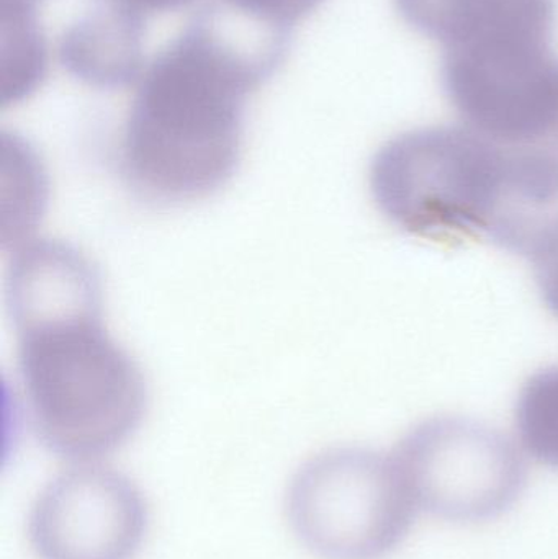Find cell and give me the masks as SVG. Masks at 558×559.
Masks as SVG:
<instances>
[{"instance_id":"cell-1","label":"cell","mask_w":558,"mask_h":559,"mask_svg":"<svg viewBox=\"0 0 558 559\" xmlns=\"http://www.w3.org/2000/svg\"><path fill=\"white\" fill-rule=\"evenodd\" d=\"M222 7L202 10L141 75L120 146L130 189L159 205L218 192L241 159L249 94L274 74L290 33Z\"/></svg>"},{"instance_id":"cell-2","label":"cell","mask_w":558,"mask_h":559,"mask_svg":"<svg viewBox=\"0 0 558 559\" xmlns=\"http://www.w3.org/2000/svg\"><path fill=\"white\" fill-rule=\"evenodd\" d=\"M370 189L396 228L432 241L485 236L523 254L543 222L518 202L497 151L465 127L422 128L393 138L373 157Z\"/></svg>"},{"instance_id":"cell-3","label":"cell","mask_w":558,"mask_h":559,"mask_svg":"<svg viewBox=\"0 0 558 559\" xmlns=\"http://www.w3.org/2000/svg\"><path fill=\"white\" fill-rule=\"evenodd\" d=\"M15 331L26 416L43 445L87 462L136 432L146 413V381L108 337L102 314L48 319Z\"/></svg>"},{"instance_id":"cell-4","label":"cell","mask_w":558,"mask_h":559,"mask_svg":"<svg viewBox=\"0 0 558 559\" xmlns=\"http://www.w3.org/2000/svg\"><path fill=\"white\" fill-rule=\"evenodd\" d=\"M442 87L464 127L507 166L531 215L558 202V56L553 39L444 49Z\"/></svg>"},{"instance_id":"cell-5","label":"cell","mask_w":558,"mask_h":559,"mask_svg":"<svg viewBox=\"0 0 558 559\" xmlns=\"http://www.w3.org/2000/svg\"><path fill=\"white\" fill-rule=\"evenodd\" d=\"M418 509L392 456L337 449L305 463L287 496L288 521L323 559H380L402 544Z\"/></svg>"},{"instance_id":"cell-6","label":"cell","mask_w":558,"mask_h":559,"mask_svg":"<svg viewBox=\"0 0 558 559\" xmlns=\"http://www.w3.org/2000/svg\"><path fill=\"white\" fill-rule=\"evenodd\" d=\"M418 508L454 522H482L511 508L527 481L518 447L494 427L436 417L412 430L392 455Z\"/></svg>"},{"instance_id":"cell-7","label":"cell","mask_w":558,"mask_h":559,"mask_svg":"<svg viewBox=\"0 0 558 559\" xmlns=\"http://www.w3.org/2000/svg\"><path fill=\"white\" fill-rule=\"evenodd\" d=\"M136 486L115 469L82 465L52 479L29 512V542L41 559H130L146 534Z\"/></svg>"},{"instance_id":"cell-8","label":"cell","mask_w":558,"mask_h":559,"mask_svg":"<svg viewBox=\"0 0 558 559\" xmlns=\"http://www.w3.org/2000/svg\"><path fill=\"white\" fill-rule=\"evenodd\" d=\"M97 267L64 242L38 239L13 255L7 278V306L13 325L66 316L102 312Z\"/></svg>"},{"instance_id":"cell-9","label":"cell","mask_w":558,"mask_h":559,"mask_svg":"<svg viewBox=\"0 0 558 559\" xmlns=\"http://www.w3.org/2000/svg\"><path fill=\"white\" fill-rule=\"evenodd\" d=\"M403 19L444 49L504 38H553L554 0H396Z\"/></svg>"},{"instance_id":"cell-10","label":"cell","mask_w":558,"mask_h":559,"mask_svg":"<svg viewBox=\"0 0 558 559\" xmlns=\"http://www.w3.org/2000/svg\"><path fill=\"white\" fill-rule=\"evenodd\" d=\"M141 13L102 0L68 26L59 43L62 68L91 87L120 88L136 81L143 64Z\"/></svg>"},{"instance_id":"cell-11","label":"cell","mask_w":558,"mask_h":559,"mask_svg":"<svg viewBox=\"0 0 558 559\" xmlns=\"http://www.w3.org/2000/svg\"><path fill=\"white\" fill-rule=\"evenodd\" d=\"M45 36L36 10L2 3V105L32 95L46 75Z\"/></svg>"},{"instance_id":"cell-12","label":"cell","mask_w":558,"mask_h":559,"mask_svg":"<svg viewBox=\"0 0 558 559\" xmlns=\"http://www.w3.org/2000/svg\"><path fill=\"white\" fill-rule=\"evenodd\" d=\"M517 427L526 452L558 468V365L524 384L518 397Z\"/></svg>"},{"instance_id":"cell-13","label":"cell","mask_w":558,"mask_h":559,"mask_svg":"<svg viewBox=\"0 0 558 559\" xmlns=\"http://www.w3.org/2000/svg\"><path fill=\"white\" fill-rule=\"evenodd\" d=\"M523 255L530 258L544 302L558 318V215L537 225Z\"/></svg>"},{"instance_id":"cell-14","label":"cell","mask_w":558,"mask_h":559,"mask_svg":"<svg viewBox=\"0 0 558 559\" xmlns=\"http://www.w3.org/2000/svg\"><path fill=\"white\" fill-rule=\"evenodd\" d=\"M323 0H222L226 9L272 28L288 29L310 15Z\"/></svg>"},{"instance_id":"cell-15","label":"cell","mask_w":558,"mask_h":559,"mask_svg":"<svg viewBox=\"0 0 558 559\" xmlns=\"http://www.w3.org/2000/svg\"><path fill=\"white\" fill-rule=\"evenodd\" d=\"M107 2L118 3V5L127 7L134 12L146 15L151 12H166V10H176L187 5L192 0H107Z\"/></svg>"},{"instance_id":"cell-16","label":"cell","mask_w":558,"mask_h":559,"mask_svg":"<svg viewBox=\"0 0 558 559\" xmlns=\"http://www.w3.org/2000/svg\"><path fill=\"white\" fill-rule=\"evenodd\" d=\"M38 2L39 0H2V3H9V5H22L33 10H36Z\"/></svg>"}]
</instances>
